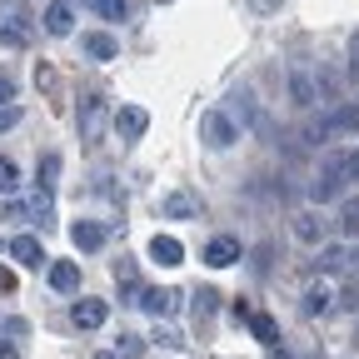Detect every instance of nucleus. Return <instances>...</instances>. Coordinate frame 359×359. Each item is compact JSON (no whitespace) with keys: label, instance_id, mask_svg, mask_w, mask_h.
<instances>
[{"label":"nucleus","instance_id":"9d476101","mask_svg":"<svg viewBox=\"0 0 359 359\" xmlns=\"http://www.w3.org/2000/svg\"><path fill=\"white\" fill-rule=\"evenodd\" d=\"M11 259H20L25 269H40V264H45V250H40L35 235H15V240H11Z\"/></svg>","mask_w":359,"mask_h":359},{"label":"nucleus","instance_id":"72a5a7b5","mask_svg":"<svg viewBox=\"0 0 359 359\" xmlns=\"http://www.w3.org/2000/svg\"><path fill=\"white\" fill-rule=\"evenodd\" d=\"M0 100H11V80H0Z\"/></svg>","mask_w":359,"mask_h":359},{"label":"nucleus","instance_id":"c756f323","mask_svg":"<svg viewBox=\"0 0 359 359\" xmlns=\"http://www.w3.org/2000/svg\"><path fill=\"white\" fill-rule=\"evenodd\" d=\"M15 120H20V110H15V105H6V110H0V130H11Z\"/></svg>","mask_w":359,"mask_h":359},{"label":"nucleus","instance_id":"7ed1b4c3","mask_svg":"<svg viewBox=\"0 0 359 359\" xmlns=\"http://www.w3.org/2000/svg\"><path fill=\"white\" fill-rule=\"evenodd\" d=\"M70 320H75V330H100L110 320V304L105 299H75L70 304Z\"/></svg>","mask_w":359,"mask_h":359},{"label":"nucleus","instance_id":"f3484780","mask_svg":"<svg viewBox=\"0 0 359 359\" xmlns=\"http://www.w3.org/2000/svg\"><path fill=\"white\" fill-rule=\"evenodd\" d=\"M70 25H75L70 6H60V0H55V6H45V30H50V35H70Z\"/></svg>","mask_w":359,"mask_h":359},{"label":"nucleus","instance_id":"f704fd0d","mask_svg":"<svg viewBox=\"0 0 359 359\" xmlns=\"http://www.w3.org/2000/svg\"><path fill=\"white\" fill-rule=\"evenodd\" d=\"M349 264H354V269H359V250H349Z\"/></svg>","mask_w":359,"mask_h":359},{"label":"nucleus","instance_id":"4468645a","mask_svg":"<svg viewBox=\"0 0 359 359\" xmlns=\"http://www.w3.org/2000/svg\"><path fill=\"white\" fill-rule=\"evenodd\" d=\"M80 45H85V55H90V60H115V55H120V45H115L110 35H100V30L80 35Z\"/></svg>","mask_w":359,"mask_h":359},{"label":"nucleus","instance_id":"2f4dec72","mask_svg":"<svg viewBox=\"0 0 359 359\" xmlns=\"http://www.w3.org/2000/svg\"><path fill=\"white\" fill-rule=\"evenodd\" d=\"M0 359H20V354H15V344H11V339H0Z\"/></svg>","mask_w":359,"mask_h":359},{"label":"nucleus","instance_id":"5701e85b","mask_svg":"<svg viewBox=\"0 0 359 359\" xmlns=\"http://www.w3.org/2000/svg\"><path fill=\"white\" fill-rule=\"evenodd\" d=\"M339 230H344L349 240H359V200H344V210H339Z\"/></svg>","mask_w":359,"mask_h":359},{"label":"nucleus","instance_id":"ddd939ff","mask_svg":"<svg viewBox=\"0 0 359 359\" xmlns=\"http://www.w3.org/2000/svg\"><path fill=\"white\" fill-rule=\"evenodd\" d=\"M290 100H294L299 110H309L314 100H320V90H314V75H304V70H290Z\"/></svg>","mask_w":359,"mask_h":359},{"label":"nucleus","instance_id":"412c9836","mask_svg":"<svg viewBox=\"0 0 359 359\" xmlns=\"http://www.w3.org/2000/svg\"><path fill=\"white\" fill-rule=\"evenodd\" d=\"M85 11H95V15H105V20H125V0H80Z\"/></svg>","mask_w":359,"mask_h":359},{"label":"nucleus","instance_id":"9b49d317","mask_svg":"<svg viewBox=\"0 0 359 359\" xmlns=\"http://www.w3.org/2000/svg\"><path fill=\"white\" fill-rule=\"evenodd\" d=\"M339 190H344V175H339V170H325L320 180H309V200H314V205H330Z\"/></svg>","mask_w":359,"mask_h":359},{"label":"nucleus","instance_id":"6ab92c4d","mask_svg":"<svg viewBox=\"0 0 359 359\" xmlns=\"http://www.w3.org/2000/svg\"><path fill=\"white\" fill-rule=\"evenodd\" d=\"M250 330H255L259 344H275V339H280V325L269 320V314H250Z\"/></svg>","mask_w":359,"mask_h":359},{"label":"nucleus","instance_id":"dca6fc26","mask_svg":"<svg viewBox=\"0 0 359 359\" xmlns=\"http://www.w3.org/2000/svg\"><path fill=\"white\" fill-rule=\"evenodd\" d=\"M344 264H349V250H344V245H325L320 259H314V269H320V275H339Z\"/></svg>","mask_w":359,"mask_h":359},{"label":"nucleus","instance_id":"c85d7f7f","mask_svg":"<svg viewBox=\"0 0 359 359\" xmlns=\"http://www.w3.org/2000/svg\"><path fill=\"white\" fill-rule=\"evenodd\" d=\"M349 75H354V80H359V30H354V35H349Z\"/></svg>","mask_w":359,"mask_h":359},{"label":"nucleus","instance_id":"f03ea898","mask_svg":"<svg viewBox=\"0 0 359 359\" xmlns=\"http://www.w3.org/2000/svg\"><path fill=\"white\" fill-rule=\"evenodd\" d=\"M30 35H35V25H30L20 11H6V15H0V45L20 50V45H30Z\"/></svg>","mask_w":359,"mask_h":359},{"label":"nucleus","instance_id":"39448f33","mask_svg":"<svg viewBox=\"0 0 359 359\" xmlns=\"http://www.w3.org/2000/svg\"><path fill=\"white\" fill-rule=\"evenodd\" d=\"M70 245L85 250V255L100 250V245H105V224H95V219H75V224H70Z\"/></svg>","mask_w":359,"mask_h":359},{"label":"nucleus","instance_id":"aec40b11","mask_svg":"<svg viewBox=\"0 0 359 359\" xmlns=\"http://www.w3.org/2000/svg\"><path fill=\"white\" fill-rule=\"evenodd\" d=\"M314 90H320V100H339V75L334 70H314Z\"/></svg>","mask_w":359,"mask_h":359},{"label":"nucleus","instance_id":"a211bd4d","mask_svg":"<svg viewBox=\"0 0 359 359\" xmlns=\"http://www.w3.org/2000/svg\"><path fill=\"white\" fill-rule=\"evenodd\" d=\"M160 210H165L170 219H195V200H190V195H165Z\"/></svg>","mask_w":359,"mask_h":359},{"label":"nucleus","instance_id":"423d86ee","mask_svg":"<svg viewBox=\"0 0 359 359\" xmlns=\"http://www.w3.org/2000/svg\"><path fill=\"white\" fill-rule=\"evenodd\" d=\"M235 259H240V240H235V235H215V240L205 245V264H215V269L235 264Z\"/></svg>","mask_w":359,"mask_h":359},{"label":"nucleus","instance_id":"f8f14e48","mask_svg":"<svg viewBox=\"0 0 359 359\" xmlns=\"http://www.w3.org/2000/svg\"><path fill=\"white\" fill-rule=\"evenodd\" d=\"M294 240H299V245H320V240H325V219L314 215V210H299V215H294Z\"/></svg>","mask_w":359,"mask_h":359},{"label":"nucleus","instance_id":"7c9ffc66","mask_svg":"<svg viewBox=\"0 0 359 359\" xmlns=\"http://www.w3.org/2000/svg\"><path fill=\"white\" fill-rule=\"evenodd\" d=\"M0 294H15V275H11V269H0Z\"/></svg>","mask_w":359,"mask_h":359},{"label":"nucleus","instance_id":"6e6552de","mask_svg":"<svg viewBox=\"0 0 359 359\" xmlns=\"http://www.w3.org/2000/svg\"><path fill=\"white\" fill-rule=\"evenodd\" d=\"M135 304H140L145 314H155V320H165V314H175L180 294H175V290H140V299H135Z\"/></svg>","mask_w":359,"mask_h":359},{"label":"nucleus","instance_id":"4be33fe9","mask_svg":"<svg viewBox=\"0 0 359 359\" xmlns=\"http://www.w3.org/2000/svg\"><path fill=\"white\" fill-rule=\"evenodd\" d=\"M330 309V290L325 285H309L304 290V314H325Z\"/></svg>","mask_w":359,"mask_h":359},{"label":"nucleus","instance_id":"cd10ccee","mask_svg":"<svg viewBox=\"0 0 359 359\" xmlns=\"http://www.w3.org/2000/svg\"><path fill=\"white\" fill-rule=\"evenodd\" d=\"M339 175L359 185V150H344V165H339Z\"/></svg>","mask_w":359,"mask_h":359},{"label":"nucleus","instance_id":"20e7f679","mask_svg":"<svg viewBox=\"0 0 359 359\" xmlns=\"http://www.w3.org/2000/svg\"><path fill=\"white\" fill-rule=\"evenodd\" d=\"M115 130H120V140H140V135L150 130V115L140 105H120L115 110Z\"/></svg>","mask_w":359,"mask_h":359},{"label":"nucleus","instance_id":"473e14b6","mask_svg":"<svg viewBox=\"0 0 359 359\" xmlns=\"http://www.w3.org/2000/svg\"><path fill=\"white\" fill-rule=\"evenodd\" d=\"M255 11H280V0H250Z\"/></svg>","mask_w":359,"mask_h":359},{"label":"nucleus","instance_id":"f257e3e1","mask_svg":"<svg viewBox=\"0 0 359 359\" xmlns=\"http://www.w3.org/2000/svg\"><path fill=\"white\" fill-rule=\"evenodd\" d=\"M200 140H205L210 150H230V145L240 140V130H235V120L224 115V110H205V115H200Z\"/></svg>","mask_w":359,"mask_h":359},{"label":"nucleus","instance_id":"c9c22d12","mask_svg":"<svg viewBox=\"0 0 359 359\" xmlns=\"http://www.w3.org/2000/svg\"><path fill=\"white\" fill-rule=\"evenodd\" d=\"M95 359H120V354H95Z\"/></svg>","mask_w":359,"mask_h":359},{"label":"nucleus","instance_id":"393cba45","mask_svg":"<svg viewBox=\"0 0 359 359\" xmlns=\"http://www.w3.org/2000/svg\"><path fill=\"white\" fill-rule=\"evenodd\" d=\"M115 354H120V359H140V354H145V339H140V334H120V349H115Z\"/></svg>","mask_w":359,"mask_h":359},{"label":"nucleus","instance_id":"a878e982","mask_svg":"<svg viewBox=\"0 0 359 359\" xmlns=\"http://www.w3.org/2000/svg\"><path fill=\"white\" fill-rule=\"evenodd\" d=\"M55 175H60V155L50 150V155H45V160H40V185H45V190H50V185H55Z\"/></svg>","mask_w":359,"mask_h":359},{"label":"nucleus","instance_id":"bb28decb","mask_svg":"<svg viewBox=\"0 0 359 359\" xmlns=\"http://www.w3.org/2000/svg\"><path fill=\"white\" fill-rule=\"evenodd\" d=\"M215 299H219L215 290H200V294H195V320H210V314H215Z\"/></svg>","mask_w":359,"mask_h":359},{"label":"nucleus","instance_id":"e433bc0d","mask_svg":"<svg viewBox=\"0 0 359 359\" xmlns=\"http://www.w3.org/2000/svg\"><path fill=\"white\" fill-rule=\"evenodd\" d=\"M275 359H290V354H280V349H275Z\"/></svg>","mask_w":359,"mask_h":359},{"label":"nucleus","instance_id":"2eb2a0df","mask_svg":"<svg viewBox=\"0 0 359 359\" xmlns=\"http://www.w3.org/2000/svg\"><path fill=\"white\" fill-rule=\"evenodd\" d=\"M50 285H55L60 294L80 290V264H75V259H55V264H50Z\"/></svg>","mask_w":359,"mask_h":359},{"label":"nucleus","instance_id":"b1692460","mask_svg":"<svg viewBox=\"0 0 359 359\" xmlns=\"http://www.w3.org/2000/svg\"><path fill=\"white\" fill-rule=\"evenodd\" d=\"M15 185H20V170H15V160H6V155H0V195H15Z\"/></svg>","mask_w":359,"mask_h":359},{"label":"nucleus","instance_id":"1a4fd4ad","mask_svg":"<svg viewBox=\"0 0 359 359\" xmlns=\"http://www.w3.org/2000/svg\"><path fill=\"white\" fill-rule=\"evenodd\" d=\"M105 120H115L105 100H85V115H80V140H95Z\"/></svg>","mask_w":359,"mask_h":359},{"label":"nucleus","instance_id":"0eeeda50","mask_svg":"<svg viewBox=\"0 0 359 359\" xmlns=\"http://www.w3.org/2000/svg\"><path fill=\"white\" fill-rule=\"evenodd\" d=\"M150 259L165 264V269H175V264H185V245H180L175 235H155L150 240Z\"/></svg>","mask_w":359,"mask_h":359}]
</instances>
